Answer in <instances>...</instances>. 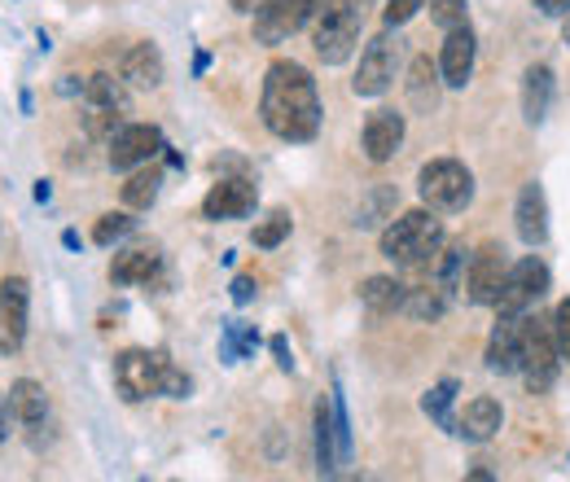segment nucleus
I'll return each instance as SVG.
<instances>
[{"label":"nucleus","instance_id":"f257e3e1","mask_svg":"<svg viewBox=\"0 0 570 482\" xmlns=\"http://www.w3.org/2000/svg\"><path fill=\"white\" fill-rule=\"evenodd\" d=\"M259 115L264 128L277 140H312L321 132V92L316 79L298 62H273L264 79V97H259Z\"/></svg>","mask_w":570,"mask_h":482},{"label":"nucleus","instance_id":"39448f33","mask_svg":"<svg viewBox=\"0 0 570 482\" xmlns=\"http://www.w3.org/2000/svg\"><path fill=\"white\" fill-rule=\"evenodd\" d=\"M518 373L527 377L531 395H544L558 373H562V351L553 338V321H540V316H522V364Z\"/></svg>","mask_w":570,"mask_h":482},{"label":"nucleus","instance_id":"4468645a","mask_svg":"<svg viewBox=\"0 0 570 482\" xmlns=\"http://www.w3.org/2000/svg\"><path fill=\"white\" fill-rule=\"evenodd\" d=\"M504 276H509L504 250L483 246V250L470 259V268H465V294H470V303H479V307H497L500 289H504Z\"/></svg>","mask_w":570,"mask_h":482},{"label":"nucleus","instance_id":"cd10ccee","mask_svg":"<svg viewBox=\"0 0 570 482\" xmlns=\"http://www.w3.org/2000/svg\"><path fill=\"white\" fill-rule=\"evenodd\" d=\"M158 185H163V171L145 163L141 171H137V176H132V180L124 185V203H128L132 210L154 207V198H158Z\"/></svg>","mask_w":570,"mask_h":482},{"label":"nucleus","instance_id":"6e6552de","mask_svg":"<svg viewBox=\"0 0 570 482\" xmlns=\"http://www.w3.org/2000/svg\"><path fill=\"white\" fill-rule=\"evenodd\" d=\"M321 4L325 0H268V4H259L255 9V40L259 45H285L289 36H298L316 18Z\"/></svg>","mask_w":570,"mask_h":482},{"label":"nucleus","instance_id":"f03ea898","mask_svg":"<svg viewBox=\"0 0 570 482\" xmlns=\"http://www.w3.org/2000/svg\"><path fill=\"white\" fill-rule=\"evenodd\" d=\"M115 386L128 404H141L149 395H171V400H185L189 395V377L163 355V351H124L115 360Z\"/></svg>","mask_w":570,"mask_h":482},{"label":"nucleus","instance_id":"393cba45","mask_svg":"<svg viewBox=\"0 0 570 482\" xmlns=\"http://www.w3.org/2000/svg\"><path fill=\"white\" fill-rule=\"evenodd\" d=\"M360 298H364V307H368V312L386 316V312H400V307H404L409 289H404L395 276H368V281L360 285Z\"/></svg>","mask_w":570,"mask_h":482},{"label":"nucleus","instance_id":"f8f14e48","mask_svg":"<svg viewBox=\"0 0 570 482\" xmlns=\"http://www.w3.org/2000/svg\"><path fill=\"white\" fill-rule=\"evenodd\" d=\"M167 145H163V132L154 124H128V128H115L110 132V167L115 171H128V167H145L149 158H158Z\"/></svg>","mask_w":570,"mask_h":482},{"label":"nucleus","instance_id":"4c0bfd02","mask_svg":"<svg viewBox=\"0 0 570 482\" xmlns=\"http://www.w3.org/2000/svg\"><path fill=\"white\" fill-rule=\"evenodd\" d=\"M259 4H268V0H233V9H237V13H255Z\"/></svg>","mask_w":570,"mask_h":482},{"label":"nucleus","instance_id":"5701e85b","mask_svg":"<svg viewBox=\"0 0 570 482\" xmlns=\"http://www.w3.org/2000/svg\"><path fill=\"white\" fill-rule=\"evenodd\" d=\"M549 106H553V70L531 67L527 79H522V115H527V124H544Z\"/></svg>","mask_w":570,"mask_h":482},{"label":"nucleus","instance_id":"bb28decb","mask_svg":"<svg viewBox=\"0 0 570 482\" xmlns=\"http://www.w3.org/2000/svg\"><path fill=\"white\" fill-rule=\"evenodd\" d=\"M439 70L430 67V58H417L413 62V79H409V97H413V106L417 110H434L439 106Z\"/></svg>","mask_w":570,"mask_h":482},{"label":"nucleus","instance_id":"9d476101","mask_svg":"<svg viewBox=\"0 0 570 482\" xmlns=\"http://www.w3.org/2000/svg\"><path fill=\"white\" fill-rule=\"evenodd\" d=\"M395 70H400V40L391 31H382L377 40H368V49L360 53V70L352 79V92L356 97H382L391 83H395Z\"/></svg>","mask_w":570,"mask_h":482},{"label":"nucleus","instance_id":"a211bd4d","mask_svg":"<svg viewBox=\"0 0 570 482\" xmlns=\"http://www.w3.org/2000/svg\"><path fill=\"white\" fill-rule=\"evenodd\" d=\"M404 145V115L395 110H373L368 124H364V154L373 163H386L395 158V149Z\"/></svg>","mask_w":570,"mask_h":482},{"label":"nucleus","instance_id":"2f4dec72","mask_svg":"<svg viewBox=\"0 0 570 482\" xmlns=\"http://www.w3.org/2000/svg\"><path fill=\"white\" fill-rule=\"evenodd\" d=\"M430 4V18L439 22V27H461V18H465V0H426Z\"/></svg>","mask_w":570,"mask_h":482},{"label":"nucleus","instance_id":"412c9836","mask_svg":"<svg viewBox=\"0 0 570 482\" xmlns=\"http://www.w3.org/2000/svg\"><path fill=\"white\" fill-rule=\"evenodd\" d=\"M9 413L18 416L27 430H40V425L49 421V395H45V386L31 382V377L13 382V386H9Z\"/></svg>","mask_w":570,"mask_h":482},{"label":"nucleus","instance_id":"2eb2a0df","mask_svg":"<svg viewBox=\"0 0 570 482\" xmlns=\"http://www.w3.org/2000/svg\"><path fill=\"white\" fill-rule=\"evenodd\" d=\"M255 203H259L255 185L242 180V176H233V180L212 185V194L203 198V215H207V219H246V215L255 210Z\"/></svg>","mask_w":570,"mask_h":482},{"label":"nucleus","instance_id":"58836bf2","mask_svg":"<svg viewBox=\"0 0 570 482\" xmlns=\"http://www.w3.org/2000/svg\"><path fill=\"white\" fill-rule=\"evenodd\" d=\"M0 439H9V421H4V400H0Z\"/></svg>","mask_w":570,"mask_h":482},{"label":"nucleus","instance_id":"9b49d317","mask_svg":"<svg viewBox=\"0 0 570 482\" xmlns=\"http://www.w3.org/2000/svg\"><path fill=\"white\" fill-rule=\"evenodd\" d=\"M83 101H88V132H115V124L124 119L128 110V92H124V79L115 75H92L83 83Z\"/></svg>","mask_w":570,"mask_h":482},{"label":"nucleus","instance_id":"c756f323","mask_svg":"<svg viewBox=\"0 0 570 482\" xmlns=\"http://www.w3.org/2000/svg\"><path fill=\"white\" fill-rule=\"evenodd\" d=\"M285 237H289V215L285 210H273L259 228H255V246L259 250H273V246H282Z\"/></svg>","mask_w":570,"mask_h":482},{"label":"nucleus","instance_id":"20e7f679","mask_svg":"<svg viewBox=\"0 0 570 482\" xmlns=\"http://www.w3.org/2000/svg\"><path fill=\"white\" fill-rule=\"evenodd\" d=\"M360 27H364V0H325L316 9V27H312L316 58L325 67H343L356 53Z\"/></svg>","mask_w":570,"mask_h":482},{"label":"nucleus","instance_id":"aec40b11","mask_svg":"<svg viewBox=\"0 0 570 482\" xmlns=\"http://www.w3.org/2000/svg\"><path fill=\"white\" fill-rule=\"evenodd\" d=\"M500 421H504V413H500L497 400L492 395H479V400L465 404V413L456 416V434L470 439V443H488L500 430Z\"/></svg>","mask_w":570,"mask_h":482},{"label":"nucleus","instance_id":"c9c22d12","mask_svg":"<svg viewBox=\"0 0 570 482\" xmlns=\"http://www.w3.org/2000/svg\"><path fill=\"white\" fill-rule=\"evenodd\" d=\"M535 4H540L544 18H567L570 13V0H535Z\"/></svg>","mask_w":570,"mask_h":482},{"label":"nucleus","instance_id":"dca6fc26","mask_svg":"<svg viewBox=\"0 0 570 482\" xmlns=\"http://www.w3.org/2000/svg\"><path fill=\"white\" fill-rule=\"evenodd\" d=\"M439 75L448 88H465L474 75V31L470 27H452L443 40V58H439Z\"/></svg>","mask_w":570,"mask_h":482},{"label":"nucleus","instance_id":"1a4fd4ad","mask_svg":"<svg viewBox=\"0 0 570 482\" xmlns=\"http://www.w3.org/2000/svg\"><path fill=\"white\" fill-rule=\"evenodd\" d=\"M549 294V268L527 255L522 264H513L504 276V289H500V316H527L531 307H540V298Z\"/></svg>","mask_w":570,"mask_h":482},{"label":"nucleus","instance_id":"ddd939ff","mask_svg":"<svg viewBox=\"0 0 570 482\" xmlns=\"http://www.w3.org/2000/svg\"><path fill=\"white\" fill-rule=\"evenodd\" d=\"M27 312H31V285L22 276L0 285V355H13L27 343Z\"/></svg>","mask_w":570,"mask_h":482},{"label":"nucleus","instance_id":"f3484780","mask_svg":"<svg viewBox=\"0 0 570 482\" xmlns=\"http://www.w3.org/2000/svg\"><path fill=\"white\" fill-rule=\"evenodd\" d=\"M513 224H518V237L527 246H544L549 242V198L540 185H527L518 194V210H513Z\"/></svg>","mask_w":570,"mask_h":482},{"label":"nucleus","instance_id":"4be33fe9","mask_svg":"<svg viewBox=\"0 0 570 482\" xmlns=\"http://www.w3.org/2000/svg\"><path fill=\"white\" fill-rule=\"evenodd\" d=\"M119 79L132 88H158L163 83V53L154 45H132L119 62Z\"/></svg>","mask_w":570,"mask_h":482},{"label":"nucleus","instance_id":"423d86ee","mask_svg":"<svg viewBox=\"0 0 570 482\" xmlns=\"http://www.w3.org/2000/svg\"><path fill=\"white\" fill-rule=\"evenodd\" d=\"M347 461H352V425H347L343 391L334 386V395L316 404V470L330 479Z\"/></svg>","mask_w":570,"mask_h":482},{"label":"nucleus","instance_id":"a878e982","mask_svg":"<svg viewBox=\"0 0 570 482\" xmlns=\"http://www.w3.org/2000/svg\"><path fill=\"white\" fill-rule=\"evenodd\" d=\"M452 404H456V382L448 377V382H439L434 391H430L426 400H422V413L439 425V430H448V434H456V416H452Z\"/></svg>","mask_w":570,"mask_h":482},{"label":"nucleus","instance_id":"0eeeda50","mask_svg":"<svg viewBox=\"0 0 570 482\" xmlns=\"http://www.w3.org/2000/svg\"><path fill=\"white\" fill-rule=\"evenodd\" d=\"M417 189H422V203L430 210H461L474 198V176L456 158H434L422 167Z\"/></svg>","mask_w":570,"mask_h":482},{"label":"nucleus","instance_id":"e433bc0d","mask_svg":"<svg viewBox=\"0 0 570 482\" xmlns=\"http://www.w3.org/2000/svg\"><path fill=\"white\" fill-rule=\"evenodd\" d=\"M273 355H277V364H282L285 373L294 368V355H289V346H285V338H273Z\"/></svg>","mask_w":570,"mask_h":482},{"label":"nucleus","instance_id":"6ab92c4d","mask_svg":"<svg viewBox=\"0 0 570 482\" xmlns=\"http://www.w3.org/2000/svg\"><path fill=\"white\" fill-rule=\"evenodd\" d=\"M522 364V316H500L488 338V368L492 373H518Z\"/></svg>","mask_w":570,"mask_h":482},{"label":"nucleus","instance_id":"b1692460","mask_svg":"<svg viewBox=\"0 0 570 482\" xmlns=\"http://www.w3.org/2000/svg\"><path fill=\"white\" fill-rule=\"evenodd\" d=\"M154 273H158V250H149V246H132V250L115 255V264H110L115 285H141V281H154Z\"/></svg>","mask_w":570,"mask_h":482},{"label":"nucleus","instance_id":"473e14b6","mask_svg":"<svg viewBox=\"0 0 570 482\" xmlns=\"http://www.w3.org/2000/svg\"><path fill=\"white\" fill-rule=\"evenodd\" d=\"M417 9H426V0H386V27H404Z\"/></svg>","mask_w":570,"mask_h":482},{"label":"nucleus","instance_id":"7c9ffc66","mask_svg":"<svg viewBox=\"0 0 570 482\" xmlns=\"http://www.w3.org/2000/svg\"><path fill=\"white\" fill-rule=\"evenodd\" d=\"M132 224H137V219H128V215H101L97 228H92V242H97V246H115L119 237L132 233Z\"/></svg>","mask_w":570,"mask_h":482},{"label":"nucleus","instance_id":"f704fd0d","mask_svg":"<svg viewBox=\"0 0 570 482\" xmlns=\"http://www.w3.org/2000/svg\"><path fill=\"white\" fill-rule=\"evenodd\" d=\"M255 289H259V285H255V276H237V281H233V303H250V298H255Z\"/></svg>","mask_w":570,"mask_h":482},{"label":"nucleus","instance_id":"ea45409f","mask_svg":"<svg viewBox=\"0 0 570 482\" xmlns=\"http://www.w3.org/2000/svg\"><path fill=\"white\" fill-rule=\"evenodd\" d=\"M562 40L570 45V13H567V27H562Z\"/></svg>","mask_w":570,"mask_h":482},{"label":"nucleus","instance_id":"c85d7f7f","mask_svg":"<svg viewBox=\"0 0 570 482\" xmlns=\"http://www.w3.org/2000/svg\"><path fill=\"white\" fill-rule=\"evenodd\" d=\"M259 346L255 338V329L250 325H242V321H228L224 325V338H219V355H224V364H237L242 355H250Z\"/></svg>","mask_w":570,"mask_h":482},{"label":"nucleus","instance_id":"7ed1b4c3","mask_svg":"<svg viewBox=\"0 0 570 482\" xmlns=\"http://www.w3.org/2000/svg\"><path fill=\"white\" fill-rule=\"evenodd\" d=\"M443 250V224L430 215V210H409L400 215L386 233H382V255L400 268H422L434 264Z\"/></svg>","mask_w":570,"mask_h":482},{"label":"nucleus","instance_id":"72a5a7b5","mask_svg":"<svg viewBox=\"0 0 570 482\" xmlns=\"http://www.w3.org/2000/svg\"><path fill=\"white\" fill-rule=\"evenodd\" d=\"M553 338H558L562 360H570V298L567 303H558V312H553Z\"/></svg>","mask_w":570,"mask_h":482}]
</instances>
